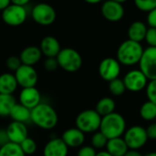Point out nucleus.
<instances>
[{"instance_id":"7","label":"nucleus","mask_w":156,"mask_h":156,"mask_svg":"<svg viewBox=\"0 0 156 156\" xmlns=\"http://www.w3.org/2000/svg\"><path fill=\"white\" fill-rule=\"evenodd\" d=\"M32 19L40 26H49L56 20V10L48 3H38L31 10Z\"/></svg>"},{"instance_id":"42","label":"nucleus","mask_w":156,"mask_h":156,"mask_svg":"<svg viewBox=\"0 0 156 156\" xmlns=\"http://www.w3.org/2000/svg\"><path fill=\"white\" fill-rule=\"evenodd\" d=\"M11 4L10 0H0V10H4L7 5Z\"/></svg>"},{"instance_id":"26","label":"nucleus","mask_w":156,"mask_h":156,"mask_svg":"<svg viewBox=\"0 0 156 156\" xmlns=\"http://www.w3.org/2000/svg\"><path fill=\"white\" fill-rule=\"evenodd\" d=\"M140 115L144 121H153L156 118V104L148 101L140 109Z\"/></svg>"},{"instance_id":"15","label":"nucleus","mask_w":156,"mask_h":156,"mask_svg":"<svg viewBox=\"0 0 156 156\" xmlns=\"http://www.w3.org/2000/svg\"><path fill=\"white\" fill-rule=\"evenodd\" d=\"M19 103L32 110L41 102V94L36 87L24 88L19 93Z\"/></svg>"},{"instance_id":"21","label":"nucleus","mask_w":156,"mask_h":156,"mask_svg":"<svg viewBox=\"0 0 156 156\" xmlns=\"http://www.w3.org/2000/svg\"><path fill=\"white\" fill-rule=\"evenodd\" d=\"M17 81L14 74L5 72L0 75V94H12L17 89Z\"/></svg>"},{"instance_id":"3","label":"nucleus","mask_w":156,"mask_h":156,"mask_svg":"<svg viewBox=\"0 0 156 156\" xmlns=\"http://www.w3.org/2000/svg\"><path fill=\"white\" fill-rule=\"evenodd\" d=\"M126 131V122L122 115L112 112L109 115L101 117L100 132H101L108 140L122 137Z\"/></svg>"},{"instance_id":"35","label":"nucleus","mask_w":156,"mask_h":156,"mask_svg":"<svg viewBox=\"0 0 156 156\" xmlns=\"http://www.w3.org/2000/svg\"><path fill=\"white\" fill-rule=\"evenodd\" d=\"M44 68L48 71H55L58 68L57 58H47L44 61Z\"/></svg>"},{"instance_id":"45","label":"nucleus","mask_w":156,"mask_h":156,"mask_svg":"<svg viewBox=\"0 0 156 156\" xmlns=\"http://www.w3.org/2000/svg\"><path fill=\"white\" fill-rule=\"evenodd\" d=\"M144 156H156V152H151V153H148L147 154H145Z\"/></svg>"},{"instance_id":"33","label":"nucleus","mask_w":156,"mask_h":156,"mask_svg":"<svg viewBox=\"0 0 156 156\" xmlns=\"http://www.w3.org/2000/svg\"><path fill=\"white\" fill-rule=\"evenodd\" d=\"M146 96L148 101L156 104V80H152L146 86Z\"/></svg>"},{"instance_id":"20","label":"nucleus","mask_w":156,"mask_h":156,"mask_svg":"<svg viewBox=\"0 0 156 156\" xmlns=\"http://www.w3.org/2000/svg\"><path fill=\"white\" fill-rule=\"evenodd\" d=\"M147 29L148 27L144 22L140 20L133 22L128 28V39L141 43L145 38Z\"/></svg>"},{"instance_id":"5","label":"nucleus","mask_w":156,"mask_h":156,"mask_svg":"<svg viewBox=\"0 0 156 156\" xmlns=\"http://www.w3.org/2000/svg\"><path fill=\"white\" fill-rule=\"evenodd\" d=\"M101 116L95 110H85L76 118V127L84 133H91L100 130Z\"/></svg>"},{"instance_id":"12","label":"nucleus","mask_w":156,"mask_h":156,"mask_svg":"<svg viewBox=\"0 0 156 156\" xmlns=\"http://www.w3.org/2000/svg\"><path fill=\"white\" fill-rule=\"evenodd\" d=\"M121 73V64L117 58H105L99 65V74L102 80L110 82L119 78Z\"/></svg>"},{"instance_id":"4","label":"nucleus","mask_w":156,"mask_h":156,"mask_svg":"<svg viewBox=\"0 0 156 156\" xmlns=\"http://www.w3.org/2000/svg\"><path fill=\"white\" fill-rule=\"evenodd\" d=\"M58 67L67 72H76L82 66L80 54L72 48H61L57 56Z\"/></svg>"},{"instance_id":"28","label":"nucleus","mask_w":156,"mask_h":156,"mask_svg":"<svg viewBox=\"0 0 156 156\" xmlns=\"http://www.w3.org/2000/svg\"><path fill=\"white\" fill-rule=\"evenodd\" d=\"M109 90L112 95L121 96L125 92L126 88H125V85L123 83V80L117 78V79L109 82Z\"/></svg>"},{"instance_id":"25","label":"nucleus","mask_w":156,"mask_h":156,"mask_svg":"<svg viewBox=\"0 0 156 156\" xmlns=\"http://www.w3.org/2000/svg\"><path fill=\"white\" fill-rule=\"evenodd\" d=\"M16 103L12 94H0V117L9 116Z\"/></svg>"},{"instance_id":"29","label":"nucleus","mask_w":156,"mask_h":156,"mask_svg":"<svg viewBox=\"0 0 156 156\" xmlns=\"http://www.w3.org/2000/svg\"><path fill=\"white\" fill-rule=\"evenodd\" d=\"M108 138L101 132H95L91 137V146L94 149H102L106 147Z\"/></svg>"},{"instance_id":"36","label":"nucleus","mask_w":156,"mask_h":156,"mask_svg":"<svg viewBox=\"0 0 156 156\" xmlns=\"http://www.w3.org/2000/svg\"><path fill=\"white\" fill-rule=\"evenodd\" d=\"M96 149L92 146H82L79 150L77 156H96Z\"/></svg>"},{"instance_id":"43","label":"nucleus","mask_w":156,"mask_h":156,"mask_svg":"<svg viewBox=\"0 0 156 156\" xmlns=\"http://www.w3.org/2000/svg\"><path fill=\"white\" fill-rule=\"evenodd\" d=\"M96 156H112V155H111L107 151H101V152L97 153Z\"/></svg>"},{"instance_id":"30","label":"nucleus","mask_w":156,"mask_h":156,"mask_svg":"<svg viewBox=\"0 0 156 156\" xmlns=\"http://www.w3.org/2000/svg\"><path fill=\"white\" fill-rule=\"evenodd\" d=\"M19 145L26 155H31L37 151V144L35 140L30 137L26 138Z\"/></svg>"},{"instance_id":"10","label":"nucleus","mask_w":156,"mask_h":156,"mask_svg":"<svg viewBox=\"0 0 156 156\" xmlns=\"http://www.w3.org/2000/svg\"><path fill=\"white\" fill-rule=\"evenodd\" d=\"M126 90L132 92H139L146 88L148 79L140 69H132L122 79Z\"/></svg>"},{"instance_id":"31","label":"nucleus","mask_w":156,"mask_h":156,"mask_svg":"<svg viewBox=\"0 0 156 156\" xmlns=\"http://www.w3.org/2000/svg\"><path fill=\"white\" fill-rule=\"evenodd\" d=\"M135 6L143 12H150L156 8V0H134Z\"/></svg>"},{"instance_id":"24","label":"nucleus","mask_w":156,"mask_h":156,"mask_svg":"<svg viewBox=\"0 0 156 156\" xmlns=\"http://www.w3.org/2000/svg\"><path fill=\"white\" fill-rule=\"evenodd\" d=\"M115 107H116V104L113 99L110 97H104L97 102L95 111L101 117H103V116H106L114 112Z\"/></svg>"},{"instance_id":"37","label":"nucleus","mask_w":156,"mask_h":156,"mask_svg":"<svg viewBox=\"0 0 156 156\" xmlns=\"http://www.w3.org/2000/svg\"><path fill=\"white\" fill-rule=\"evenodd\" d=\"M146 19H147V24L149 25L150 27H155L156 28V8L148 12Z\"/></svg>"},{"instance_id":"46","label":"nucleus","mask_w":156,"mask_h":156,"mask_svg":"<svg viewBox=\"0 0 156 156\" xmlns=\"http://www.w3.org/2000/svg\"><path fill=\"white\" fill-rule=\"evenodd\" d=\"M113 1H116V2H119V3L122 4V3H124V2H126V1H128V0H113Z\"/></svg>"},{"instance_id":"22","label":"nucleus","mask_w":156,"mask_h":156,"mask_svg":"<svg viewBox=\"0 0 156 156\" xmlns=\"http://www.w3.org/2000/svg\"><path fill=\"white\" fill-rule=\"evenodd\" d=\"M128 150L129 148L122 137L110 139L106 144V151L112 156H124Z\"/></svg>"},{"instance_id":"9","label":"nucleus","mask_w":156,"mask_h":156,"mask_svg":"<svg viewBox=\"0 0 156 156\" xmlns=\"http://www.w3.org/2000/svg\"><path fill=\"white\" fill-rule=\"evenodd\" d=\"M139 67L149 80H156V47H148L144 50Z\"/></svg>"},{"instance_id":"13","label":"nucleus","mask_w":156,"mask_h":156,"mask_svg":"<svg viewBox=\"0 0 156 156\" xmlns=\"http://www.w3.org/2000/svg\"><path fill=\"white\" fill-rule=\"evenodd\" d=\"M101 11L102 16L110 22H118L122 20L125 13L122 4L113 0H106L103 2Z\"/></svg>"},{"instance_id":"40","label":"nucleus","mask_w":156,"mask_h":156,"mask_svg":"<svg viewBox=\"0 0 156 156\" xmlns=\"http://www.w3.org/2000/svg\"><path fill=\"white\" fill-rule=\"evenodd\" d=\"M10 1H11V4L23 5V6H26L30 2V0H10Z\"/></svg>"},{"instance_id":"34","label":"nucleus","mask_w":156,"mask_h":156,"mask_svg":"<svg viewBox=\"0 0 156 156\" xmlns=\"http://www.w3.org/2000/svg\"><path fill=\"white\" fill-rule=\"evenodd\" d=\"M144 40L149 47H156V28L148 27Z\"/></svg>"},{"instance_id":"41","label":"nucleus","mask_w":156,"mask_h":156,"mask_svg":"<svg viewBox=\"0 0 156 156\" xmlns=\"http://www.w3.org/2000/svg\"><path fill=\"white\" fill-rule=\"evenodd\" d=\"M124 156H144L137 150H128V152L124 154Z\"/></svg>"},{"instance_id":"2","label":"nucleus","mask_w":156,"mask_h":156,"mask_svg":"<svg viewBox=\"0 0 156 156\" xmlns=\"http://www.w3.org/2000/svg\"><path fill=\"white\" fill-rule=\"evenodd\" d=\"M144 48L139 42L127 39L121 43L117 49V60L121 65L133 66L139 64Z\"/></svg>"},{"instance_id":"44","label":"nucleus","mask_w":156,"mask_h":156,"mask_svg":"<svg viewBox=\"0 0 156 156\" xmlns=\"http://www.w3.org/2000/svg\"><path fill=\"white\" fill-rule=\"evenodd\" d=\"M86 3H88V4H91V5H95V4H99V3H101V1H103V0H84Z\"/></svg>"},{"instance_id":"27","label":"nucleus","mask_w":156,"mask_h":156,"mask_svg":"<svg viewBox=\"0 0 156 156\" xmlns=\"http://www.w3.org/2000/svg\"><path fill=\"white\" fill-rule=\"evenodd\" d=\"M0 156H26L19 144L8 143L0 147Z\"/></svg>"},{"instance_id":"1","label":"nucleus","mask_w":156,"mask_h":156,"mask_svg":"<svg viewBox=\"0 0 156 156\" xmlns=\"http://www.w3.org/2000/svg\"><path fill=\"white\" fill-rule=\"evenodd\" d=\"M58 117L55 109L44 102H40L31 110V122L43 130H51L58 124Z\"/></svg>"},{"instance_id":"18","label":"nucleus","mask_w":156,"mask_h":156,"mask_svg":"<svg viewBox=\"0 0 156 156\" xmlns=\"http://www.w3.org/2000/svg\"><path fill=\"white\" fill-rule=\"evenodd\" d=\"M39 48L42 55L46 58H57L58 54L61 50L59 41L52 36H47L42 38Z\"/></svg>"},{"instance_id":"39","label":"nucleus","mask_w":156,"mask_h":156,"mask_svg":"<svg viewBox=\"0 0 156 156\" xmlns=\"http://www.w3.org/2000/svg\"><path fill=\"white\" fill-rule=\"evenodd\" d=\"M8 143H10V141L8 139L6 130L5 129H0V147L5 145Z\"/></svg>"},{"instance_id":"8","label":"nucleus","mask_w":156,"mask_h":156,"mask_svg":"<svg viewBox=\"0 0 156 156\" xmlns=\"http://www.w3.org/2000/svg\"><path fill=\"white\" fill-rule=\"evenodd\" d=\"M123 140L130 150H138L144 147L148 141L146 129L140 125L132 126L125 131Z\"/></svg>"},{"instance_id":"38","label":"nucleus","mask_w":156,"mask_h":156,"mask_svg":"<svg viewBox=\"0 0 156 156\" xmlns=\"http://www.w3.org/2000/svg\"><path fill=\"white\" fill-rule=\"evenodd\" d=\"M146 133H147L148 139L156 140V122L151 123V124L147 127Z\"/></svg>"},{"instance_id":"16","label":"nucleus","mask_w":156,"mask_h":156,"mask_svg":"<svg viewBox=\"0 0 156 156\" xmlns=\"http://www.w3.org/2000/svg\"><path fill=\"white\" fill-rule=\"evenodd\" d=\"M61 139L69 148H78L84 144L85 133L77 127L69 128L62 133Z\"/></svg>"},{"instance_id":"19","label":"nucleus","mask_w":156,"mask_h":156,"mask_svg":"<svg viewBox=\"0 0 156 156\" xmlns=\"http://www.w3.org/2000/svg\"><path fill=\"white\" fill-rule=\"evenodd\" d=\"M42 58V53L39 47L36 46H28L25 48L20 55L19 58L24 65L27 66H34L36 65Z\"/></svg>"},{"instance_id":"11","label":"nucleus","mask_w":156,"mask_h":156,"mask_svg":"<svg viewBox=\"0 0 156 156\" xmlns=\"http://www.w3.org/2000/svg\"><path fill=\"white\" fill-rule=\"evenodd\" d=\"M14 75L16 77L18 86L22 87V89L36 87L37 83L38 75L33 66L22 64Z\"/></svg>"},{"instance_id":"32","label":"nucleus","mask_w":156,"mask_h":156,"mask_svg":"<svg viewBox=\"0 0 156 156\" xmlns=\"http://www.w3.org/2000/svg\"><path fill=\"white\" fill-rule=\"evenodd\" d=\"M21 65H22V62H21L19 57H17V56H10L5 60V66L10 71L16 72L20 68Z\"/></svg>"},{"instance_id":"6","label":"nucleus","mask_w":156,"mask_h":156,"mask_svg":"<svg viewBox=\"0 0 156 156\" xmlns=\"http://www.w3.org/2000/svg\"><path fill=\"white\" fill-rule=\"evenodd\" d=\"M2 20L10 27H18L24 24L27 18V10L26 6L10 4L2 10Z\"/></svg>"},{"instance_id":"14","label":"nucleus","mask_w":156,"mask_h":156,"mask_svg":"<svg viewBox=\"0 0 156 156\" xmlns=\"http://www.w3.org/2000/svg\"><path fill=\"white\" fill-rule=\"evenodd\" d=\"M6 133L10 143L20 144L26 138L28 137L27 125L18 122H12L6 127Z\"/></svg>"},{"instance_id":"23","label":"nucleus","mask_w":156,"mask_h":156,"mask_svg":"<svg viewBox=\"0 0 156 156\" xmlns=\"http://www.w3.org/2000/svg\"><path fill=\"white\" fill-rule=\"evenodd\" d=\"M9 116L14 122H18L26 124L31 122V110L20 103H16Z\"/></svg>"},{"instance_id":"17","label":"nucleus","mask_w":156,"mask_h":156,"mask_svg":"<svg viewBox=\"0 0 156 156\" xmlns=\"http://www.w3.org/2000/svg\"><path fill=\"white\" fill-rule=\"evenodd\" d=\"M69 147L65 144L61 138L50 139L44 147V156H68Z\"/></svg>"}]
</instances>
